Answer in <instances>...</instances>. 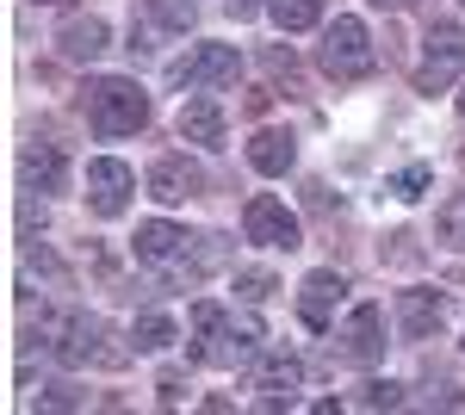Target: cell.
<instances>
[{
	"label": "cell",
	"instance_id": "27",
	"mask_svg": "<svg viewBox=\"0 0 465 415\" xmlns=\"http://www.w3.org/2000/svg\"><path fill=\"white\" fill-rule=\"evenodd\" d=\"M372 6H385V13H410L416 0H372Z\"/></svg>",
	"mask_w": 465,
	"mask_h": 415
},
{
	"label": "cell",
	"instance_id": "12",
	"mask_svg": "<svg viewBox=\"0 0 465 415\" xmlns=\"http://www.w3.org/2000/svg\"><path fill=\"white\" fill-rule=\"evenodd\" d=\"M199 186H205V173L193 168L186 155H162V162L149 168V199H155V205H180V199H193Z\"/></svg>",
	"mask_w": 465,
	"mask_h": 415
},
{
	"label": "cell",
	"instance_id": "4",
	"mask_svg": "<svg viewBox=\"0 0 465 415\" xmlns=\"http://www.w3.org/2000/svg\"><path fill=\"white\" fill-rule=\"evenodd\" d=\"M422 44H429V56H422V69H416V94H447L465 69V25L434 19Z\"/></svg>",
	"mask_w": 465,
	"mask_h": 415
},
{
	"label": "cell",
	"instance_id": "1",
	"mask_svg": "<svg viewBox=\"0 0 465 415\" xmlns=\"http://www.w3.org/2000/svg\"><path fill=\"white\" fill-rule=\"evenodd\" d=\"M254 353H261V322L254 316H236L223 311L217 298H199L193 304V360L199 366H249Z\"/></svg>",
	"mask_w": 465,
	"mask_h": 415
},
{
	"label": "cell",
	"instance_id": "21",
	"mask_svg": "<svg viewBox=\"0 0 465 415\" xmlns=\"http://www.w3.org/2000/svg\"><path fill=\"white\" fill-rule=\"evenodd\" d=\"M298 379H304V366H298L292 353H273V360L261 366V390H292Z\"/></svg>",
	"mask_w": 465,
	"mask_h": 415
},
{
	"label": "cell",
	"instance_id": "26",
	"mask_svg": "<svg viewBox=\"0 0 465 415\" xmlns=\"http://www.w3.org/2000/svg\"><path fill=\"white\" fill-rule=\"evenodd\" d=\"M162 403H180V372H162Z\"/></svg>",
	"mask_w": 465,
	"mask_h": 415
},
{
	"label": "cell",
	"instance_id": "13",
	"mask_svg": "<svg viewBox=\"0 0 465 415\" xmlns=\"http://www.w3.org/2000/svg\"><path fill=\"white\" fill-rule=\"evenodd\" d=\"M19 173H25V186H32V193H63V180H69L63 155H56V143H25Z\"/></svg>",
	"mask_w": 465,
	"mask_h": 415
},
{
	"label": "cell",
	"instance_id": "14",
	"mask_svg": "<svg viewBox=\"0 0 465 415\" xmlns=\"http://www.w3.org/2000/svg\"><path fill=\"white\" fill-rule=\"evenodd\" d=\"M180 137L199 143V149H217V143H223V105L205 100V94L186 100V105H180Z\"/></svg>",
	"mask_w": 465,
	"mask_h": 415
},
{
	"label": "cell",
	"instance_id": "28",
	"mask_svg": "<svg viewBox=\"0 0 465 415\" xmlns=\"http://www.w3.org/2000/svg\"><path fill=\"white\" fill-rule=\"evenodd\" d=\"M37 6H69V0H37Z\"/></svg>",
	"mask_w": 465,
	"mask_h": 415
},
{
	"label": "cell",
	"instance_id": "3",
	"mask_svg": "<svg viewBox=\"0 0 465 415\" xmlns=\"http://www.w3.org/2000/svg\"><path fill=\"white\" fill-rule=\"evenodd\" d=\"M87 118H94L100 137H137L149 124V94L124 74H106V81L87 87Z\"/></svg>",
	"mask_w": 465,
	"mask_h": 415
},
{
	"label": "cell",
	"instance_id": "15",
	"mask_svg": "<svg viewBox=\"0 0 465 415\" xmlns=\"http://www.w3.org/2000/svg\"><path fill=\"white\" fill-rule=\"evenodd\" d=\"M56 44H63V56H69V63H94V56L106 50V19H94V13H87V19H69Z\"/></svg>",
	"mask_w": 465,
	"mask_h": 415
},
{
	"label": "cell",
	"instance_id": "7",
	"mask_svg": "<svg viewBox=\"0 0 465 415\" xmlns=\"http://www.w3.org/2000/svg\"><path fill=\"white\" fill-rule=\"evenodd\" d=\"M242 236H249L254 248H298V242H304L298 217H292L273 193H254L249 205H242Z\"/></svg>",
	"mask_w": 465,
	"mask_h": 415
},
{
	"label": "cell",
	"instance_id": "10",
	"mask_svg": "<svg viewBox=\"0 0 465 415\" xmlns=\"http://www.w3.org/2000/svg\"><path fill=\"white\" fill-rule=\"evenodd\" d=\"M131 193H137V173H131V162H118V155L87 162V205L100 211V217H118V211L131 205Z\"/></svg>",
	"mask_w": 465,
	"mask_h": 415
},
{
	"label": "cell",
	"instance_id": "19",
	"mask_svg": "<svg viewBox=\"0 0 465 415\" xmlns=\"http://www.w3.org/2000/svg\"><path fill=\"white\" fill-rule=\"evenodd\" d=\"M429 186H434V168H429V162H410L403 173H391V180H385V193H391V199H403V205H416Z\"/></svg>",
	"mask_w": 465,
	"mask_h": 415
},
{
	"label": "cell",
	"instance_id": "16",
	"mask_svg": "<svg viewBox=\"0 0 465 415\" xmlns=\"http://www.w3.org/2000/svg\"><path fill=\"white\" fill-rule=\"evenodd\" d=\"M249 162L261 173H286L292 162H298V143L286 137V131H254V143H249Z\"/></svg>",
	"mask_w": 465,
	"mask_h": 415
},
{
	"label": "cell",
	"instance_id": "2",
	"mask_svg": "<svg viewBox=\"0 0 465 415\" xmlns=\"http://www.w3.org/2000/svg\"><path fill=\"white\" fill-rule=\"evenodd\" d=\"M37 335L50 341V353L63 366H124V353H131V347H106L112 329L87 311H50L37 322Z\"/></svg>",
	"mask_w": 465,
	"mask_h": 415
},
{
	"label": "cell",
	"instance_id": "17",
	"mask_svg": "<svg viewBox=\"0 0 465 415\" xmlns=\"http://www.w3.org/2000/svg\"><path fill=\"white\" fill-rule=\"evenodd\" d=\"M267 19H273L280 32H317L322 0H267Z\"/></svg>",
	"mask_w": 465,
	"mask_h": 415
},
{
	"label": "cell",
	"instance_id": "11",
	"mask_svg": "<svg viewBox=\"0 0 465 415\" xmlns=\"http://www.w3.org/2000/svg\"><path fill=\"white\" fill-rule=\"evenodd\" d=\"M440 322H447V298L440 291H429V285L397 291V329H403V341H429Z\"/></svg>",
	"mask_w": 465,
	"mask_h": 415
},
{
	"label": "cell",
	"instance_id": "23",
	"mask_svg": "<svg viewBox=\"0 0 465 415\" xmlns=\"http://www.w3.org/2000/svg\"><path fill=\"white\" fill-rule=\"evenodd\" d=\"M280 285H273V273H236V298L242 304H267Z\"/></svg>",
	"mask_w": 465,
	"mask_h": 415
},
{
	"label": "cell",
	"instance_id": "29",
	"mask_svg": "<svg viewBox=\"0 0 465 415\" xmlns=\"http://www.w3.org/2000/svg\"><path fill=\"white\" fill-rule=\"evenodd\" d=\"M460 118H465V87H460Z\"/></svg>",
	"mask_w": 465,
	"mask_h": 415
},
{
	"label": "cell",
	"instance_id": "6",
	"mask_svg": "<svg viewBox=\"0 0 465 415\" xmlns=\"http://www.w3.org/2000/svg\"><path fill=\"white\" fill-rule=\"evenodd\" d=\"M236 74H242L236 44H193L186 56L168 63V81H174V87H223V81H236Z\"/></svg>",
	"mask_w": 465,
	"mask_h": 415
},
{
	"label": "cell",
	"instance_id": "8",
	"mask_svg": "<svg viewBox=\"0 0 465 415\" xmlns=\"http://www.w3.org/2000/svg\"><path fill=\"white\" fill-rule=\"evenodd\" d=\"M385 353V311L379 304H354L348 322L335 329V360H348V366H372Z\"/></svg>",
	"mask_w": 465,
	"mask_h": 415
},
{
	"label": "cell",
	"instance_id": "5",
	"mask_svg": "<svg viewBox=\"0 0 465 415\" xmlns=\"http://www.w3.org/2000/svg\"><path fill=\"white\" fill-rule=\"evenodd\" d=\"M317 56H322V69L335 74V81H366V74H372V63H379V56H372L366 25H360V19H348V13L322 32V50H317Z\"/></svg>",
	"mask_w": 465,
	"mask_h": 415
},
{
	"label": "cell",
	"instance_id": "25",
	"mask_svg": "<svg viewBox=\"0 0 465 415\" xmlns=\"http://www.w3.org/2000/svg\"><path fill=\"white\" fill-rule=\"evenodd\" d=\"M223 13H236V19H254V13H261V0H223Z\"/></svg>",
	"mask_w": 465,
	"mask_h": 415
},
{
	"label": "cell",
	"instance_id": "9",
	"mask_svg": "<svg viewBox=\"0 0 465 415\" xmlns=\"http://www.w3.org/2000/svg\"><path fill=\"white\" fill-rule=\"evenodd\" d=\"M348 298V279L335 273V267H317V273L298 285V322L311 329V335H329L335 329V304Z\"/></svg>",
	"mask_w": 465,
	"mask_h": 415
},
{
	"label": "cell",
	"instance_id": "24",
	"mask_svg": "<svg viewBox=\"0 0 465 415\" xmlns=\"http://www.w3.org/2000/svg\"><path fill=\"white\" fill-rule=\"evenodd\" d=\"M155 6V19L168 25V32H186L193 25V0H149Z\"/></svg>",
	"mask_w": 465,
	"mask_h": 415
},
{
	"label": "cell",
	"instance_id": "20",
	"mask_svg": "<svg viewBox=\"0 0 465 415\" xmlns=\"http://www.w3.org/2000/svg\"><path fill=\"white\" fill-rule=\"evenodd\" d=\"M434 236H440L447 248H465V193H453L447 205L434 211Z\"/></svg>",
	"mask_w": 465,
	"mask_h": 415
},
{
	"label": "cell",
	"instance_id": "22",
	"mask_svg": "<svg viewBox=\"0 0 465 415\" xmlns=\"http://www.w3.org/2000/svg\"><path fill=\"white\" fill-rule=\"evenodd\" d=\"M397 403H403V384H391V379L360 384V410H397Z\"/></svg>",
	"mask_w": 465,
	"mask_h": 415
},
{
	"label": "cell",
	"instance_id": "18",
	"mask_svg": "<svg viewBox=\"0 0 465 415\" xmlns=\"http://www.w3.org/2000/svg\"><path fill=\"white\" fill-rule=\"evenodd\" d=\"M174 316H162V311H143L137 322H131V347L137 353H162V347H174Z\"/></svg>",
	"mask_w": 465,
	"mask_h": 415
}]
</instances>
